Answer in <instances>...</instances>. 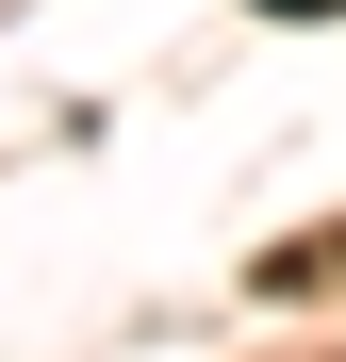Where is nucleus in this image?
Instances as JSON below:
<instances>
[{
  "instance_id": "obj_1",
  "label": "nucleus",
  "mask_w": 346,
  "mask_h": 362,
  "mask_svg": "<svg viewBox=\"0 0 346 362\" xmlns=\"http://www.w3.org/2000/svg\"><path fill=\"white\" fill-rule=\"evenodd\" d=\"M264 17H346V0H264Z\"/></svg>"
}]
</instances>
